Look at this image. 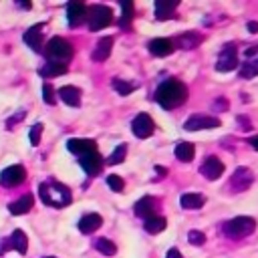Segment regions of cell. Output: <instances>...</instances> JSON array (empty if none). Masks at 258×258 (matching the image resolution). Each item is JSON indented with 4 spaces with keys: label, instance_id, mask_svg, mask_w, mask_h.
<instances>
[{
    "label": "cell",
    "instance_id": "6da1fadb",
    "mask_svg": "<svg viewBox=\"0 0 258 258\" xmlns=\"http://www.w3.org/2000/svg\"><path fill=\"white\" fill-rule=\"evenodd\" d=\"M155 101L163 109H175L187 101V87L177 79H167L157 87Z\"/></svg>",
    "mask_w": 258,
    "mask_h": 258
},
{
    "label": "cell",
    "instance_id": "7a4b0ae2",
    "mask_svg": "<svg viewBox=\"0 0 258 258\" xmlns=\"http://www.w3.org/2000/svg\"><path fill=\"white\" fill-rule=\"evenodd\" d=\"M38 196L46 206H52V208H64V206H69L73 202L71 189L64 183H60L56 179H50V177L44 179L38 185Z\"/></svg>",
    "mask_w": 258,
    "mask_h": 258
},
{
    "label": "cell",
    "instance_id": "3957f363",
    "mask_svg": "<svg viewBox=\"0 0 258 258\" xmlns=\"http://www.w3.org/2000/svg\"><path fill=\"white\" fill-rule=\"evenodd\" d=\"M44 56L48 58V62H58V64H67L71 58H73V46L60 38V36H54L46 42L44 46Z\"/></svg>",
    "mask_w": 258,
    "mask_h": 258
},
{
    "label": "cell",
    "instance_id": "277c9868",
    "mask_svg": "<svg viewBox=\"0 0 258 258\" xmlns=\"http://www.w3.org/2000/svg\"><path fill=\"white\" fill-rule=\"evenodd\" d=\"M256 228V220L250 218V216H238V218H232L224 224V234L230 238V240H240V238H246L248 234H252Z\"/></svg>",
    "mask_w": 258,
    "mask_h": 258
},
{
    "label": "cell",
    "instance_id": "5b68a950",
    "mask_svg": "<svg viewBox=\"0 0 258 258\" xmlns=\"http://www.w3.org/2000/svg\"><path fill=\"white\" fill-rule=\"evenodd\" d=\"M87 22L91 30H101L113 22V12L109 6L103 4H93L87 8Z\"/></svg>",
    "mask_w": 258,
    "mask_h": 258
},
{
    "label": "cell",
    "instance_id": "8992f818",
    "mask_svg": "<svg viewBox=\"0 0 258 258\" xmlns=\"http://www.w3.org/2000/svg\"><path fill=\"white\" fill-rule=\"evenodd\" d=\"M238 67V50L234 44H226L220 54H218V60H216V71L220 73H228V71H234Z\"/></svg>",
    "mask_w": 258,
    "mask_h": 258
},
{
    "label": "cell",
    "instance_id": "52a82bcc",
    "mask_svg": "<svg viewBox=\"0 0 258 258\" xmlns=\"http://www.w3.org/2000/svg\"><path fill=\"white\" fill-rule=\"evenodd\" d=\"M214 127H220V119L212 115H202V113H194L183 123L185 131H200V129H214Z\"/></svg>",
    "mask_w": 258,
    "mask_h": 258
},
{
    "label": "cell",
    "instance_id": "ba28073f",
    "mask_svg": "<svg viewBox=\"0 0 258 258\" xmlns=\"http://www.w3.org/2000/svg\"><path fill=\"white\" fill-rule=\"evenodd\" d=\"M26 179V169L24 165H10L2 169L0 173V185L2 187H16Z\"/></svg>",
    "mask_w": 258,
    "mask_h": 258
},
{
    "label": "cell",
    "instance_id": "9c48e42d",
    "mask_svg": "<svg viewBox=\"0 0 258 258\" xmlns=\"http://www.w3.org/2000/svg\"><path fill=\"white\" fill-rule=\"evenodd\" d=\"M6 250H16L18 254H26L28 250V238L22 230H14L12 236L8 240H2L0 244V254H4Z\"/></svg>",
    "mask_w": 258,
    "mask_h": 258
},
{
    "label": "cell",
    "instance_id": "30bf717a",
    "mask_svg": "<svg viewBox=\"0 0 258 258\" xmlns=\"http://www.w3.org/2000/svg\"><path fill=\"white\" fill-rule=\"evenodd\" d=\"M240 77L244 79L258 77V44L246 48V60L240 64Z\"/></svg>",
    "mask_w": 258,
    "mask_h": 258
},
{
    "label": "cell",
    "instance_id": "8fae6325",
    "mask_svg": "<svg viewBox=\"0 0 258 258\" xmlns=\"http://www.w3.org/2000/svg\"><path fill=\"white\" fill-rule=\"evenodd\" d=\"M131 129H133V135H135V137H139V139H147L149 135H153L155 125H153V121H151V117H149L147 113H139V115L133 119Z\"/></svg>",
    "mask_w": 258,
    "mask_h": 258
},
{
    "label": "cell",
    "instance_id": "7c38bea8",
    "mask_svg": "<svg viewBox=\"0 0 258 258\" xmlns=\"http://www.w3.org/2000/svg\"><path fill=\"white\" fill-rule=\"evenodd\" d=\"M252 181H254L252 171H250L248 167H238V169L234 171L232 179H230V187H232L234 191H246V189L252 185Z\"/></svg>",
    "mask_w": 258,
    "mask_h": 258
},
{
    "label": "cell",
    "instance_id": "4fadbf2b",
    "mask_svg": "<svg viewBox=\"0 0 258 258\" xmlns=\"http://www.w3.org/2000/svg\"><path fill=\"white\" fill-rule=\"evenodd\" d=\"M200 173L206 177V179H218L222 173H224V163L216 157V155H210V157H206V161L202 163V167H200Z\"/></svg>",
    "mask_w": 258,
    "mask_h": 258
},
{
    "label": "cell",
    "instance_id": "5bb4252c",
    "mask_svg": "<svg viewBox=\"0 0 258 258\" xmlns=\"http://www.w3.org/2000/svg\"><path fill=\"white\" fill-rule=\"evenodd\" d=\"M157 208H159V202H157L155 198L143 196V198L135 204V216H139V218H143V220H149V218L155 216Z\"/></svg>",
    "mask_w": 258,
    "mask_h": 258
},
{
    "label": "cell",
    "instance_id": "9a60e30c",
    "mask_svg": "<svg viewBox=\"0 0 258 258\" xmlns=\"http://www.w3.org/2000/svg\"><path fill=\"white\" fill-rule=\"evenodd\" d=\"M67 20L71 26H79L87 20V4L83 2H69L67 4Z\"/></svg>",
    "mask_w": 258,
    "mask_h": 258
},
{
    "label": "cell",
    "instance_id": "2e32d148",
    "mask_svg": "<svg viewBox=\"0 0 258 258\" xmlns=\"http://www.w3.org/2000/svg\"><path fill=\"white\" fill-rule=\"evenodd\" d=\"M67 147H69L71 153H75V155H79V157L97 151V143H95L93 139H69V141H67Z\"/></svg>",
    "mask_w": 258,
    "mask_h": 258
},
{
    "label": "cell",
    "instance_id": "e0dca14e",
    "mask_svg": "<svg viewBox=\"0 0 258 258\" xmlns=\"http://www.w3.org/2000/svg\"><path fill=\"white\" fill-rule=\"evenodd\" d=\"M147 46H149V52L153 56H167L175 50V44L171 38H153V40H149Z\"/></svg>",
    "mask_w": 258,
    "mask_h": 258
},
{
    "label": "cell",
    "instance_id": "ac0fdd59",
    "mask_svg": "<svg viewBox=\"0 0 258 258\" xmlns=\"http://www.w3.org/2000/svg\"><path fill=\"white\" fill-rule=\"evenodd\" d=\"M79 163H81V167L89 173V175H97L101 169H103V157L95 151V153H89V155H83V157H79Z\"/></svg>",
    "mask_w": 258,
    "mask_h": 258
},
{
    "label": "cell",
    "instance_id": "d6986e66",
    "mask_svg": "<svg viewBox=\"0 0 258 258\" xmlns=\"http://www.w3.org/2000/svg\"><path fill=\"white\" fill-rule=\"evenodd\" d=\"M42 28H44V24H34V26H30V28L24 32V36H22V40H24L34 52H38V50L42 48Z\"/></svg>",
    "mask_w": 258,
    "mask_h": 258
},
{
    "label": "cell",
    "instance_id": "ffe728a7",
    "mask_svg": "<svg viewBox=\"0 0 258 258\" xmlns=\"http://www.w3.org/2000/svg\"><path fill=\"white\" fill-rule=\"evenodd\" d=\"M101 226H103V218H101L97 212H91V214H87V216H83V218L79 220V230H81L83 234H93V232H97Z\"/></svg>",
    "mask_w": 258,
    "mask_h": 258
},
{
    "label": "cell",
    "instance_id": "44dd1931",
    "mask_svg": "<svg viewBox=\"0 0 258 258\" xmlns=\"http://www.w3.org/2000/svg\"><path fill=\"white\" fill-rule=\"evenodd\" d=\"M200 42H202V34H198V32H194V30L181 32V34L173 40V44H175L177 48H183V50H191V48H196Z\"/></svg>",
    "mask_w": 258,
    "mask_h": 258
},
{
    "label": "cell",
    "instance_id": "7402d4cb",
    "mask_svg": "<svg viewBox=\"0 0 258 258\" xmlns=\"http://www.w3.org/2000/svg\"><path fill=\"white\" fill-rule=\"evenodd\" d=\"M111 48H113V36H103V38L97 42L95 50H93V60L105 62V60L109 58V54H111Z\"/></svg>",
    "mask_w": 258,
    "mask_h": 258
},
{
    "label": "cell",
    "instance_id": "603a6c76",
    "mask_svg": "<svg viewBox=\"0 0 258 258\" xmlns=\"http://www.w3.org/2000/svg\"><path fill=\"white\" fill-rule=\"evenodd\" d=\"M32 204H34L32 196H30V194H24V196H20L16 202L8 204V212H10L12 216H22V214H26V212L32 210Z\"/></svg>",
    "mask_w": 258,
    "mask_h": 258
},
{
    "label": "cell",
    "instance_id": "cb8c5ba5",
    "mask_svg": "<svg viewBox=\"0 0 258 258\" xmlns=\"http://www.w3.org/2000/svg\"><path fill=\"white\" fill-rule=\"evenodd\" d=\"M58 97L62 99V103L71 105V107H79L81 105V91L73 85H64L58 89Z\"/></svg>",
    "mask_w": 258,
    "mask_h": 258
},
{
    "label": "cell",
    "instance_id": "d4e9b609",
    "mask_svg": "<svg viewBox=\"0 0 258 258\" xmlns=\"http://www.w3.org/2000/svg\"><path fill=\"white\" fill-rule=\"evenodd\" d=\"M177 8V2L175 0H157L155 2V18L157 20H165V18H171L173 12Z\"/></svg>",
    "mask_w": 258,
    "mask_h": 258
},
{
    "label": "cell",
    "instance_id": "484cf974",
    "mask_svg": "<svg viewBox=\"0 0 258 258\" xmlns=\"http://www.w3.org/2000/svg\"><path fill=\"white\" fill-rule=\"evenodd\" d=\"M179 204H181L183 210H198V208H202L206 204V198L202 194H198V191H189V194H183L179 198Z\"/></svg>",
    "mask_w": 258,
    "mask_h": 258
},
{
    "label": "cell",
    "instance_id": "4316f807",
    "mask_svg": "<svg viewBox=\"0 0 258 258\" xmlns=\"http://www.w3.org/2000/svg\"><path fill=\"white\" fill-rule=\"evenodd\" d=\"M69 69H67V64H58V62H44L40 69H38V75L42 77V79H52V77H60V75H64Z\"/></svg>",
    "mask_w": 258,
    "mask_h": 258
},
{
    "label": "cell",
    "instance_id": "83f0119b",
    "mask_svg": "<svg viewBox=\"0 0 258 258\" xmlns=\"http://www.w3.org/2000/svg\"><path fill=\"white\" fill-rule=\"evenodd\" d=\"M165 226H167V222L161 216H153V218L145 220V224H143V228H145L147 234H159V232L165 230Z\"/></svg>",
    "mask_w": 258,
    "mask_h": 258
},
{
    "label": "cell",
    "instance_id": "f1b7e54d",
    "mask_svg": "<svg viewBox=\"0 0 258 258\" xmlns=\"http://www.w3.org/2000/svg\"><path fill=\"white\" fill-rule=\"evenodd\" d=\"M93 244H95V250L101 252V254H105V256H115L117 254V246L109 238H97Z\"/></svg>",
    "mask_w": 258,
    "mask_h": 258
},
{
    "label": "cell",
    "instance_id": "f546056e",
    "mask_svg": "<svg viewBox=\"0 0 258 258\" xmlns=\"http://www.w3.org/2000/svg\"><path fill=\"white\" fill-rule=\"evenodd\" d=\"M194 155H196V149H194V145L191 143H179L177 147H175V157L179 159V161H191L194 159Z\"/></svg>",
    "mask_w": 258,
    "mask_h": 258
},
{
    "label": "cell",
    "instance_id": "4dcf8cb0",
    "mask_svg": "<svg viewBox=\"0 0 258 258\" xmlns=\"http://www.w3.org/2000/svg\"><path fill=\"white\" fill-rule=\"evenodd\" d=\"M121 8H123V14H121V18H119V26L127 30V28L131 26V18H133V4L127 2V0H123V2H121Z\"/></svg>",
    "mask_w": 258,
    "mask_h": 258
},
{
    "label": "cell",
    "instance_id": "1f68e13d",
    "mask_svg": "<svg viewBox=\"0 0 258 258\" xmlns=\"http://www.w3.org/2000/svg\"><path fill=\"white\" fill-rule=\"evenodd\" d=\"M113 89H115L121 97H125V95H131V93L137 89V85H135V83H127V81H123V79H113Z\"/></svg>",
    "mask_w": 258,
    "mask_h": 258
},
{
    "label": "cell",
    "instance_id": "d6a6232c",
    "mask_svg": "<svg viewBox=\"0 0 258 258\" xmlns=\"http://www.w3.org/2000/svg\"><path fill=\"white\" fill-rule=\"evenodd\" d=\"M125 155H127V145L125 143H119L117 147H115V151L107 157V165H117V163H121L123 159H125Z\"/></svg>",
    "mask_w": 258,
    "mask_h": 258
},
{
    "label": "cell",
    "instance_id": "836d02e7",
    "mask_svg": "<svg viewBox=\"0 0 258 258\" xmlns=\"http://www.w3.org/2000/svg\"><path fill=\"white\" fill-rule=\"evenodd\" d=\"M42 99H44L46 105H54L56 103V91L52 89L50 83H44L42 85Z\"/></svg>",
    "mask_w": 258,
    "mask_h": 258
},
{
    "label": "cell",
    "instance_id": "e575fe53",
    "mask_svg": "<svg viewBox=\"0 0 258 258\" xmlns=\"http://www.w3.org/2000/svg\"><path fill=\"white\" fill-rule=\"evenodd\" d=\"M107 185H109L113 191H121V189L125 187V181H123L119 175L111 173V175H107Z\"/></svg>",
    "mask_w": 258,
    "mask_h": 258
},
{
    "label": "cell",
    "instance_id": "d590c367",
    "mask_svg": "<svg viewBox=\"0 0 258 258\" xmlns=\"http://www.w3.org/2000/svg\"><path fill=\"white\" fill-rule=\"evenodd\" d=\"M187 240H189L194 246H202V244L206 242V234H204V232H200V230H189Z\"/></svg>",
    "mask_w": 258,
    "mask_h": 258
},
{
    "label": "cell",
    "instance_id": "8d00e7d4",
    "mask_svg": "<svg viewBox=\"0 0 258 258\" xmlns=\"http://www.w3.org/2000/svg\"><path fill=\"white\" fill-rule=\"evenodd\" d=\"M40 135H42V123L32 125V129H30V143H32V145H38Z\"/></svg>",
    "mask_w": 258,
    "mask_h": 258
},
{
    "label": "cell",
    "instance_id": "74e56055",
    "mask_svg": "<svg viewBox=\"0 0 258 258\" xmlns=\"http://www.w3.org/2000/svg\"><path fill=\"white\" fill-rule=\"evenodd\" d=\"M24 117H26V111H16L10 119H6V129H12V127H14L16 123H20Z\"/></svg>",
    "mask_w": 258,
    "mask_h": 258
},
{
    "label": "cell",
    "instance_id": "f35d334b",
    "mask_svg": "<svg viewBox=\"0 0 258 258\" xmlns=\"http://www.w3.org/2000/svg\"><path fill=\"white\" fill-rule=\"evenodd\" d=\"M212 107H214V111H226V109H228V101H226L224 97H220Z\"/></svg>",
    "mask_w": 258,
    "mask_h": 258
},
{
    "label": "cell",
    "instance_id": "ab89813d",
    "mask_svg": "<svg viewBox=\"0 0 258 258\" xmlns=\"http://www.w3.org/2000/svg\"><path fill=\"white\" fill-rule=\"evenodd\" d=\"M165 258H183V256H181V252L177 248H169L167 254H165Z\"/></svg>",
    "mask_w": 258,
    "mask_h": 258
},
{
    "label": "cell",
    "instance_id": "60d3db41",
    "mask_svg": "<svg viewBox=\"0 0 258 258\" xmlns=\"http://www.w3.org/2000/svg\"><path fill=\"white\" fill-rule=\"evenodd\" d=\"M246 28H248V32L256 34V32H258V22H248V24H246Z\"/></svg>",
    "mask_w": 258,
    "mask_h": 258
},
{
    "label": "cell",
    "instance_id": "b9f144b4",
    "mask_svg": "<svg viewBox=\"0 0 258 258\" xmlns=\"http://www.w3.org/2000/svg\"><path fill=\"white\" fill-rule=\"evenodd\" d=\"M250 145H252V147H254V149H256V151H258V135H256V137H252V139H250Z\"/></svg>",
    "mask_w": 258,
    "mask_h": 258
},
{
    "label": "cell",
    "instance_id": "7bdbcfd3",
    "mask_svg": "<svg viewBox=\"0 0 258 258\" xmlns=\"http://www.w3.org/2000/svg\"><path fill=\"white\" fill-rule=\"evenodd\" d=\"M18 6H20V8H26V10H28V8H30V2H18Z\"/></svg>",
    "mask_w": 258,
    "mask_h": 258
},
{
    "label": "cell",
    "instance_id": "ee69618b",
    "mask_svg": "<svg viewBox=\"0 0 258 258\" xmlns=\"http://www.w3.org/2000/svg\"><path fill=\"white\" fill-rule=\"evenodd\" d=\"M155 171H157V173H159V175H165V173H167V171H165V169H163V167H159V165H157V167H155Z\"/></svg>",
    "mask_w": 258,
    "mask_h": 258
},
{
    "label": "cell",
    "instance_id": "f6af8a7d",
    "mask_svg": "<svg viewBox=\"0 0 258 258\" xmlns=\"http://www.w3.org/2000/svg\"><path fill=\"white\" fill-rule=\"evenodd\" d=\"M44 258H54V256H44Z\"/></svg>",
    "mask_w": 258,
    "mask_h": 258
}]
</instances>
